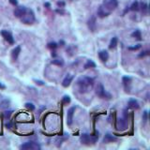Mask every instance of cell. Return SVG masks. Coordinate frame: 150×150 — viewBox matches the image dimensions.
<instances>
[{
  "label": "cell",
  "instance_id": "cell-1",
  "mask_svg": "<svg viewBox=\"0 0 150 150\" xmlns=\"http://www.w3.org/2000/svg\"><path fill=\"white\" fill-rule=\"evenodd\" d=\"M94 85V81L89 77H82L78 80V86L81 93H86L88 92Z\"/></svg>",
  "mask_w": 150,
  "mask_h": 150
},
{
  "label": "cell",
  "instance_id": "cell-2",
  "mask_svg": "<svg viewBox=\"0 0 150 150\" xmlns=\"http://www.w3.org/2000/svg\"><path fill=\"white\" fill-rule=\"evenodd\" d=\"M99 139V136H91L88 134H82L81 135V142L85 145H89V144H95L97 142V140Z\"/></svg>",
  "mask_w": 150,
  "mask_h": 150
},
{
  "label": "cell",
  "instance_id": "cell-3",
  "mask_svg": "<svg viewBox=\"0 0 150 150\" xmlns=\"http://www.w3.org/2000/svg\"><path fill=\"white\" fill-rule=\"evenodd\" d=\"M96 93L97 95L100 97V98H101V99H106V100H110L112 96H111V94L110 93H108L107 91H105V89H104V87L102 86L101 84H100V85H98L96 88Z\"/></svg>",
  "mask_w": 150,
  "mask_h": 150
},
{
  "label": "cell",
  "instance_id": "cell-4",
  "mask_svg": "<svg viewBox=\"0 0 150 150\" xmlns=\"http://www.w3.org/2000/svg\"><path fill=\"white\" fill-rule=\"evenodd\" d=\"M117 0H104L102 7H104L110 12L111 11H113L115 8H117Z\"/></svg>",
  "mask_w": 150,
  "mask_h": 150
},
{
  "label": "cell",
  "instance_id": "cell-5",
  "mask_svg": "<svg viewBox=\"0 0 150 150\" xmlns=\"http://www.w3.org/2000/svg\"><path fill=\"white\" fill-rule=\"evenodd\" d=\"M22 21L25 24H32L33 22L35 21V16L32 11H26V12L25 13V15L22 17Z\"/></svg>",
  "mask_w": 150,
  "mask_h": 150
},
{
  "label": "cell",
  "instance_id": "cell-6",
  "mask_svg": "<svg viewBox=\"0 0 150 150\" xmlns=\"http://www.w3.org/2000/svg\"><path fill=\"white\" fill-rule=\"evenodd\" d=\"M20 148L23 150H30V149H39L40 148V146L36 144V143H34V142H27L25 144H24V145H22L20 146Z\"/></svg>",
  "mask_w": 150,
  "mask_h": 150
},
{
  "label": "cell",
  "instance_id": "cell-7",
  "mask_svg": "<svg viewBox=\"0 0 150 150\" xmlns=\"http://www.w3.org/2000/svg\"><path fill=\"white\" fill-rule=\"evenodd\" d=\"M128 127V123L127 120L125 118H119L116 121V128L119 130H125Z\"/></svg>",
  "mask_w": 150,
  "mask_h": 150
},
{
  "label": "cell",
  "instance_id": "cell-8",
  "mask_svg": "<svg viewBox=\"0 0 150 150\" xmlns=\"http://www.w3.org/2000/svg\"><path fill=\"white\" fill-rule=\"evenodd\" d=\"M1 35H2V37L4 38L10 44H13V43H14L13 37H12V35H11L10 32H8V31H6V30H2V31H1Z\"/></svg>",
  "mask_w": 150,
  "mask_h": 150
},
{
  "label": "cell",
  "instance_id": "cell-9",
  "mask_svg": "<svg viewBox=\"0 0 150 150\" xmlns=\"http://www.w3.org/2000/svg\"><path fill=\"white\" fill-rule=\"evenodd\" d=\"M26 8L25 7H18L16 10L14 11V15L17 17V18H22V17L25 15V13L26 12Z\"/></svg>",
  "mask_w": 150,
  "mask_h": 150
},
{
  "label": "cell",
  "instance_id": "cell-10",
  "mask_svg": "<svg viewBox=\"0 0 150 150\" xmlns=\"http://www.w3.org/2000/svg\"><path fill=\"white\" fill-rule=\"evenodd\" d=\"M75 109L76 107H71L68 111V113H67V123L69 126H70L72 124V119H73V114H74V112H75Z\"/></svg>",
  "mask_w": 150,
  "mask_h": 150
},
{
  "label": "cell",
  "instance_id": "cell-11",
  "mask_svg": "<svg viewBox=\"0 0 150 150\" xmlns=\"http://www.w3.org/2000/svg\"><path fill=\"white\" fill-rule=\"evenodd\" d=\"M20 53H21V47H20V46L15 47V48L12 50V52H11L12 59H13V60H16V59L18 58V56H19Z\"/></svg>",
  "mask_w": 150,
  "mask_h": 150
},
{
  "label": "cell",
  "instance_id": "cell-12",
  "mask_svg": "<svg viewBox=\"0 0 150 150\" xmlns=\"http://www.w3.org/2000/svg\"><path fill=\"white\" fill-rule=\"evenodd\" d=\"M99 56H100V58L101 61L105 62V61H107L108 58H109V54H108L107 51L102 50V51H100V52L99 53Z\"/></svg>",
  "mask_w": 150,
  "mask_h": 150
},
{
  "label": "cell",
  "instance_id": "cell-13",
  "mask_svg": "<svg viewBox=\"0 0 150 150\" xmlns=\"http://www.w3.org/2000/svg\"><path fill=\"white\" fill-rule=\"evenodd\" d=\"M73 80V76H70V75H68L64 80H63V83H62V86L64 87H68V86L70 85V83Z\"/></svg>",
  "mask_w": 150,
  "mask_h": 150
},
{
  "label": "cell",
  "instance_id": "cell-14",
  "mask_svg": "<svg viewBox=\"0 0 150 150\" xmlns=\"http://www.w3.org/2000/svg\"><path fill=\"white\" fill-rule=\"evenodd\" d=\"M88 26H89L91 31L96 30V18L95 17H92L91 19L88 21Z\"/></svg>",
  "mask_w": 150,
  "mask_h": 150
},
{
  "label": "cell",
  "instance_id": "cell-15",
  "mask_svg": "<svg viewBox=\"0 0 150 150\" xmlns=\"http://www.w3.org/2000/svg\"><path fill=\"white\" fill-rule=\"evenodd\" d=\"M129 107L131 108V109H138L139 108V103H138L137 100L131 99V100H129Z\"/></svg>",
  "mask_w": 150,
  "mask_h": 150
},
{
  "label": "cell",
  "instance_id": "cell-16",
  "mask_svg": "<svg viewBox=\"0 0 150 150\" xmlns=\"http://www.w3.org/2000/svg\"><path fill=\"white\" fill-rule=\"evenodd\" d=\"M114 141H116V138L115 137H113L112 135L111 134H106L105 135V137H104V139H103V142L104 143H111V142H114Z\"/></svg>",
  "mask_w": 150,
  "mask_h": 150
},
{
  "label": "cell",
  "instance_id": "cell-17",
  "mask_svg": "<svg viewBox=\"0 0 150 150\" xmlns=\"http://www.w3.org/2000/svg\"><path fill=\"white\" fill-rule=\"evenodd\" d=\"M117 38L114 37L112 38V39H111V42H110V45H109V48L110 49H114L115 47H116V45H117Z\"/></svg>",
  "mask_w": 150,
  "mask_h": 150
},
{
  "label": "cell",
  "instance_id": "cell-18",
  "mask_svg": "<svg viewBox=\"0 0 150 150\" xmlns=\"http://www.w3.org/2000/svg\"><path fill=\"white\" fill-rule=\"evenodd\" d=\"M108 14H109V12H106L105 11H103V8L101 7H100V9H99V11H98V15L100 17V18H103V17L105 16H108Z\"/></svg>",
  "mask_w": 150,
  "mask_h": 150
},
{
  "label": "cell",
  "instance_id": "cell-19",
  "mask_svg": "<svg viewBox=\"0 0 150 150\" xmlns=\"http://www.w3.org/2000/svg\"><path fill=\"white\" fill-rule=\"evenodd\" d=\"M132 37L135 38L136 39L138 40H142V34L140 32L139 30H135L133 33H132Z\"/></svg>",
  "mask_w": 150,
  "mask_h": 150
},
{
  "label": "cell",
  "instance_id": "cell-20",
  "mask_svg": "<svg viewBox=\"0 0 150 150\" xmlns=\"http://www.w3.org/2000/svg\"><path fill=\"white\" fill-rule=\"evenodd\" d=\"M95 67H96V64L92 60H88L86 64L85 65V69H90V68H95Z\"/></svg>",
  "mask_w": 150,
  "mask_h": 150
},
{
  "label": "cell",
  "instance_id": "cell-21",
  "mask_svg": "<svg viewBox=\"0 0 150 150\" xmlns=\"http://www.w3.org/2000/svg\"><path fill=\"white\" fill-rule=\"evenodd\" d=\"M130 10L133 11H139V3L137 1H134L133 3H132V5H131V7H130Z\"/></svg>",
  "mask_w": 150,
  "mask_h": 150
},
{
  "label": "cell",
  "instance_id": "cell-22",
  "mask_svg": "<svg viewBox=\"0 0 150 150\" xmlns=\"http://www.w3.org/2000/svg\"><path fill=\"white\" fill-rule=\"evenodd\" d=\"M25 107H26L28 110H30V111H34V110H35V106H34V104H33V103H30V102L25 103Z\"/></svg>",
  "mask_w": 150,
  "mask_h": 150
},
{
  "label": "cell",
  "instance_id": "cell-23",
  "mask_svg": "<svg viewBox=\"0 0 150 150\" xmlns=\"http://www.w3.org/2000/svg\"><path fill=\"white\" fill-rule=\"evenodd\" d=\"M70 102V96H64L63 100H62V103L63 104H68Z\"/></svg>",
  "mask_w": 150,
  "mask_h": 150
},
{
  "label": "cell",
  "instance_id": "cell-24",
  "mask_svg": "<svg viewBox=\"0 0 150 150\" xmlns=\"http://www.w3.org/2000/svg\"><path fill=\"white\" fill-rule=\"evenodd\" d=\"M52 64L57 65V66H62L63 65V61L62 60H59V59H55V60L52 61Z\"/></svg>",
  "mask_w": 150,
  "mask_h": 150
},
{
  "label": "cell",
  "instance_id": "cell-25",
  "mask_svg": "<svg viewBox=\"0 0 150 150\" xmlns=\"http://www.w3.org/2000/svg\"><path fill=\"white\" fill-rule=\"evenodd\" d=\"M140 48H141V45L140 44H137L136 46H133V47H128V49L130 50V51H136V50H138Z\"/></svg>",
  "mask_w": 150,
  "mask_h": 150
},
{
  "label": "cell",
  "instance_id": "cell-26",
  "mask_svg": "<svg viewBox=\"0 0 150 150\" xmlns=\"http://www.w3.org/2000/svg\"><path fill=\"white\" fill-rule=\"evenodd\" d=\"M48 47L51 49H55L56 47H57V44L55 42H50L48 44Z\"/></svg>",
  "mask_w": 150,
  "mask_h": 150
},
{
  "label": "cell",
  "instance_id": "cell-27",
  "mask_svg": "<svg viewBox=\"0 0 150 150\" xmlns=\"http://www.w3.org/2000/svg\"><path fill=\"white\" fill-rule=\"evenodd\" d=\"M7 104H9V101L8 100H5V101L2 103V105H1V107L2 108H6V107H8L9 105H7Z\"/></svg>",
  "mask_w": 150,
  "mask_h": 150
},
{
  "label": "cell",
  "instance_id": "cell-28",
  "mask_svg": "<svg viewBox=\"0 0 150 150\" xmlns=\"http://www.w3.org/2000/svg\"><path fill=\"white\" fill-rule=\"evenodd\" d=\"M10 3H11V5H13V6H16L17 4H18L17 0H10Z\"/></svg>",
  "mask_w": 150,
  "mask_h": 150
},
{
  "label": "cell",
  "instance_id": "cell-29",
  "mask_svg": "<svg viewBox=\"0 0 150 150\" xmlns=\"http://www.w3.org/2000/svg\"><path fill=\"white\" fill-rule=\"evenodd\" d=\"M11 112H12V111H8V112H5V116L6 117H10L11 114Z\"/></svg>",
  "mask_w": 150,
  "mask_h": 150
},
{
  "label": "cell",
  "instance_id": "cell-30",
  "mask_svg": "<svg viewBox=\"0 0 150 150\" xmlns=\"http://www.w3.org/2000/svg\"><path fill=\"white\" fill-rule=\"evenodd\" d=\"M35 82H36V84H37V85H39V86H43V85H44V83H43L42 81H38V80H35Z\"/></svg>",
  "mask_w": 150,
  "mask_h": 150
},
{
  "label": "cell",
  "instance_id": "cell-31",
  "mask_svg": "<svg viewBox=\"0 0 150 150\" xmlns=\"http://www.w3.org/2000/svg\"><path fill=\"white\" fill-rule=\"evenodd\" d=\"M57 5H58L59 7H64L65 3H64V2H57Z\"/></svg>",
  "mask_w": 150,
  "mask_h": 150
},
{
  "label": "cell",
  "instance_id": "cell-32",
  "mask_svg": "<svg viewBox=\"0 0 150 150\" xmlns=\"http://www.w3.org/2000/svg\"><path fill=\"white\" fill-rule=\"evenodd\" d=\"M145 54H148V52H144V53H143V54H141L139 55L140 57H142V56H145Z\"/></svg>",
  "mask_w": 150,
  "mask_h": 150
},
{
  "label": "cell",
  "instance_id": "cell-33",
  "mask_svg": "<svg viewBox=\"0 0 150 150\" xmlns=\"http://www.w3.org/2000/svg\"><path fill=\"white\" fill-rule=\"evenodd\" d=\"M52 55H53V56H56V54H55V52H53V53H52Z\"/></svg>",
  "mask_w": 150,
  "mask_h": 150
},
{
  "label": "cell",
  "instance_id": "cell-34",
  "mask_svg": "<svg viewBox=\"0 0 150 150\" xmlns=\"http://www.w3.org/2000/svg\"><path fill=\"white\" fill-rule=\"evenodd\" d=\"M45 6H46V7H50V4H49V3H45Z\"/></svg>",
  "mask_w": 150,
  "mask_h": 150
},
{
  "label": "cell",
  "instance_id": "cell-35",
  "mask_svg": "<svg viewBox=\"0 0 150 150\" xmlns=\"http://www.w3.org/2000/svg\"><path fill=\"white\" fill-rule=\"evenodd\" d=\"M0 87H1V88H5V86H3V85H1V84H0Z\"/></svg>",
  "mask_w": 150,
  "mask_h": 150
}]
</instances>
